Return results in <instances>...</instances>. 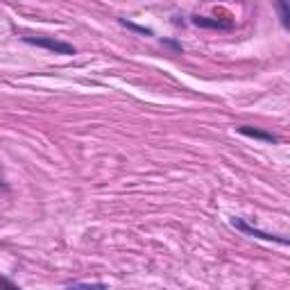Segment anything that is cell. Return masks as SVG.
Here are the masks:
<instances>
[{
	"mask_svg": "<svg viewBox=\"0 0 290 290\" xmlns=\"http://www.w3.org/2000/svg\"><path fill=\"white\" fill-rule=\"evenodd\" d=\"M238 134L249 136V139H256V141H263V143H279V136L270 134V131H263V129H256V127H249V125L238 127Z\"/></svg>",
	"mask_w": 290,
	"mask_h": 290,
	"instance_id": "obj_3",
	"label": "cell"
},
{
	"mask_svg": "<svg viewBox=\"0 0 290 290\" xmlns=\"http://www.w3.org/2000/svg\"><path fill=\"white\" fill-rule=\"evenodd\" d=\"M193 25H197V28H211V30H231V23L208 18V16H193Z\"/></svg>",
	"mask_w": 290,
	"mask_h": 290,
	"instance_id": "obj_4",
	"label": "cell"
},
{
	"mask_svg": "<svg viewBox=\"0 0 290 290\" xmlns=\"http://www.w3.org/2000/svg\"><path fill=\"white\" fill-rule=\"evenodd\" d=\"M23 41L30 45H37V48H45L57 55H75V48L70 43L59 41V39H52V37H25Z\"/></svg>",
	"mask_w": 290,
	"mask_h": 290,
	"instance_id": "obj_1",
	"label": "cell"
},
{
	"mask_svg": "<svg viewBox=\"0 0 290 290\" xmlns=\"http://www.w3.org/2000/svg\"><path fill=\"white\" fill-rule=\"evenodd\" d=\"M231 225L236 229H241L243 233H247V236H254V238H261V241H272V243H279V245H288V238L283 236H274V233H268V231H261V229H254L249 227L247 222H243L241 218H233Z\"/></svg>",
	"mask_w": 290,
	"mask_h": 290,
	"instance_id": "obj_2",
	"label": "cell"
},
{
	"mask_svg": "<svg viewBox=\"0 0 290 290\" xmlns=\"http://www.w3.org/2000/svg\"><path fill=\"white\" fill-rule=\"evenodd\" d=\"M120 25H125V28L134 30V32H141V34H152V30H147V28H141V25H134V23L125 21V18H120Z\"/></svg>",
	"mask_w": 290,
	"mask_h": 290,
	"instance_id": "obj_6",
	"label": "cell"
},
{
	"mask_svg": "<svg viewBox=\"0 0 290 290\" xmlns=\"http://www.w3.org/2000/svg\"><path fill=\"white\" fill-rule=\"evenodd\" d=\"M277 7H279V14H281V23L283 28L290 25V9H288V0H277Z\"/></svg>",
	"mask_w": 290,
	"mask_h": 290,
	"instance_id": "obj_5",
	"label": "cell"
}]
</instances>
